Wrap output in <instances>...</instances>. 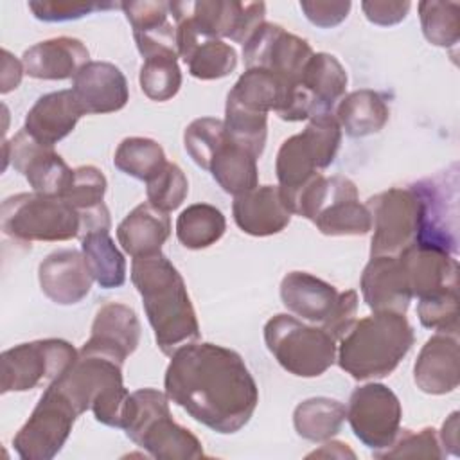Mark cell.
<instances>
[{
  "label": "cell",
  "mask_w": 460,
  "mask_h": 460,
  "mask_svg": "<svg viewBox=\"0 0 460 460\" xmlns=\"http://www.w3.org/2000/svg\"><path fill=\"white\" fill-rule=\"evenodd\" d=\"M106 176L101 169L93 165H79L74 169L72 178L63 192V199L81 216L99 210L104 205L106 194Z\"/></svg>",
  "instance_id": "cell-39"
},
{
  "label": "cell",
  "mask_w": 460,
  "mask_h": 460,
  "mask_svg": "<svg viewBox=\"0 0 460 460\" xmlns=\"http://www.w3.org/2000/svg\"><path fill=\"white\" fill-rule=\"evenodd\" d=\"M9 162L34 192L45 196L61 198L74 172L54 147L40 144L23 128L11 140H4V169Z\"/></svg>",
  "instance_id": "cell-15"
},
{
  "label": "cell",
  "mask_w": 460,
  "mask_h": 460,
  "mask_svg": "<svg viewBox=\"0 0 460 460\" xmlns=\"http://www.w3.org/2000/svg\"><path fill=\"white\" fill-rule=\"evenodd\" d=\"M264 2L199 0L192 2L190 7V20L201 36L228 38L241 45L264 23Z\"/></svg>",
  "instance_id": "cell-16"
},
{
  "label": "cell",
  "mask_w": 460,
  "mask_h": 460,
  "mask_svg": "<svg viewBox=\"0 0 460 460\" xmlns=\"http://www.w3.org/2000/svg\"><path fill=\"white\" fill-rule=\"evenodd\" d=\"M257 160L259 156H255L248 147L225 135L210 158L208 172L225 192L235 198L259 185Z\"/></svg>",
  "instance_id": "cell-29"
},
{
  "label": "cell",
  "mask_w": 460,
  "mask_h": 460,
  "mask_svg": "<svg viewBox=\"0 0 460 460\" xmlns=\"http://www.w3.org/2000/svg\"><path fill=\"white\" fill-rule=\"evenodd\" d=\"M399 397L381 383H367L350 394L347 420L359 442L374 455L390 447L401 429Z\"/></svg>",
  "instance_id": "cell-12"
},
{
  "label": "cell",
  "mask_w": 460,
  "mask_h": 460,
  "mask_svg": "<svg viewBox=\"0 0 460 460\" xmlns=\"http://www.w3.org/2000/svg\"><path fill=\"white\" fill-rule=\"evenodd\" d=\"M74 404L49 385L25 424L13 438L14 451L23 460H50L65 446L75 419Z\"/></svg>",
  "instance_id": "cell-11"
},
{
  "label": "cell",
  "mask_w": 460,
  "mask_h": 460,
  "mask_svg": "<svg viewBox=\"0 0 460 460\" xmlns=\"http://www.w3.org/2000/svg\"><path fill=\"white\" fill-rule=\"evenodd\" d=\"M122 429L153 458L192 460L205 456L198 437L172 419L169 397L155 388L129 394Z\"/></svg>",
  "instance_id": "cell-4"
},
{
  "label": "cell",
  "mask_w": 460,
  "mask_h": 460,
  "mask_svg": "<svg viewBox=\"0 0 460 460\" xmlns=\"http://www.w3.org/2000/svg\"><path fill=\"white\" fill-rule=\"evenodd\" d=\"M347 72L336 56L327 52H313L300 74V84L311 93L320 113L331 111L345 95Z\"/></svg>",
  "instance_id": "cell-32"
},
{
  "label": "cell",
  "mask_w": 460,
  "mask_h": 460,
  "mask_svg": "<svg viewBox=\"0 0 460 460\" xmlns=\"http://www.w3.org/2000/svg\"><path fill=\"white\" fill-rule=\"evenodd\" d=\"M225 131L226 135L248 147L255 156H261L268 135V115L246 110L226 99L225 106Z\"/></svg>",
  "instance_id": "cell-40"
},
{
  "label": "cell",
  "mask_w": 460,
  "mask_h": 460,
  "mask_svg": "<svg viewBox=\"0 0 460 460\" xmlns=\"http://www.w3.org/2000/svg\"><path fill=\"white\" fill-rule=\"evenodd\" d=\"M88 61L90 54L86 45L70 36H58L40 41L29 47L22 56L25 74L29 77L45 81L74 79Z\"/></svg>",
  "instance_id": "cell-25"
},
{
  "label": "cell",
  "mask_w": 460,
  "mask_h": 460,
  "mask_svg": "<svg viewBox=\"0 0 460 460\" xmlns=\"http://www.w3.org/2000/svg\"><path fill=\"white\" fill-rule=\"evenodd\" d=\"M264 341L277 363L296 377H318L336 361V340L323 327L284 313L266 322Z\"/></svg>",
  "instance_id": "cell-7"
},
{
  "label": "cell",
  "mask_w": 460,
  "mask_h": 460,
  "mask_svg": "<svg viewBox=\"0 0 460 460\" xmlns=\"http://www.w3.org/2000/svg\"><path fill=\"white\" fill-rule=\"evenodd\" d=\"M2 232L22 243L68 241L79 237V214L59 196L20 192L0 207Z\"/></svg>",
  "instance_id": "cell-8"
},
{
  "label": "cell",
  "mask_w": 460,
  "mask_h": 460,
  "mask_svg": "<svg viewBox=\"0 0 460 460\" xmlns=\"http://www.w3.org/2000/svg\"><path fill=\"white\" fill-rule=\"evenodd\" d=\"M296 83L298 81H286L264 68H246L228 92L226 99L252 111L266 115L268 111L279 113Z\"/></svg>",
  "instance_id": "cell-30"
},
{
  "label": "cell",
  "mask_w": 460,
  "mask_h": 460,
  "mask_svg": "<svg viewBox=\"0 0 460 460\" xmlns=\"http://www.w3.org/2000/svg\"><path fill=\"white\" fill-rule=\"evenodd\" d=\"M43 295L58 305H74L92 289L93 277L83 252L63 248L49 253L38 266Z\"/></svg>",
  "instance_id": "cell-17"
},
{
  "label": "cell",
  "mask_w": 460,
  "mask_h": 460,
  "mask_svg": "<svg viewBox=\"0 0 460 460\" xmlns=\"http://www.w3.org/2000/svg\"><path fill=\"white\" fill-rule=\"evenodd\" d=\"M419 322L437 332L458 334V295L456 288H446L419 298Z\"/></svg>",
  "instance_id": "cell-41"
},
{
  "label": "cell",
  "mask_w": 460,
  "mask_h": 460,
  "mask_svg": "<svg viewBox=\"0 0 460 460\" xmlns=\"http://www.w3.org/2000/svg\"><path fill=\"white\" fill-rule=\"evenodd\" d=\"M340 144L341 128L332 111L313 115L302 133L282 142L277 153L275 172L289 210L295 196L322 174V169H327L334 162Z\"/></svg>",
  "instance_id": "cell-5"
},
{
  "label": "cell",
  "mask_w": 460,
  "mask_h": 460,
  "mask_svg": "<svg viewBox=\"0 0 460 460\" xmlns=\"http://www.w3.org/2000/svg\"><path fill=\"white\" fill-rule=\"evenodd\" d=\"M413 381L429 395H444L460 383V345L456 334L437 332L422 345L415 365Z\"/></svg>",
  "instance_id": "cell-20"
},
{
  "label": "cell",
  "mask_w": 460,
  "mask_h": 460,
  "mask_svg": "<svg viewBox=\"0 0 460 460\" xmlns=\"http://www.w3.org/2000/svg\"><path fill=\"white\" fill-rule=\"evenodd\" d=\"M446 453L438 442L435 428H422L420 431L399 429L395 440L385 451L374 455L377 458H442Z\"/></svg>",
  "instance_id": "cell-44"
},
{
  "label": "cell",
  "mask_w": 460,
  "mask_h": 460,
  "mask_svg": "<svg viewBox=\"0 0 460 460\" xmlns=\"http://www.w3.org/2000/svg\"><path fill=\"white\" fill-rule=\"evenodd\" d=\"M225 124L216 117H201L192 120L183 133V146L192 162L208 171V164L217 146L225 138Z\"/></svg>",
  "instance_id": "cell-42"
},
{
  "label": "cell",
  "mask_w": 460,
  "mask_h": 460,
  "mask_svg": "<svg viewBox=\"0 0 460 460\" xmlns=\"http://www.w3.org/2000/svg\"><path fill=\"white\" fill-rule=\"evenodd\" d=\"M358 293L354 289H347L343 293H338L336 304L329 316L322 322V327L338 341L356 322V311H358Z\"/></svg>",
  "instance_id": "cell-46"
},
{
  "label": "cell",
  "mask_w": 460,
  "mask_h": 460,
  "mask_svg": "<svg viewBox=\"0 0 460 460\" xmlns=\"http://www.w3.org/2000/svg\"><path fill=\"white\" fill-rule=\"evenodd\" d=\"M334 117L349 137L359 138L379 133L388 122L390 110L379 92L361 88L340 99Z\"/></svg>",
  "instance_id": "cell-31"
},
{
  "label": "cell",
  "mask_w": 460,
  "mask_h": 460,
  "mask_svg": "<svg viewBox=\"0 0 460 460\" xmlns=\"http://www.w3.org/2000/svg\"><path fill=\"white\" fill-rule=\"evenodd\" d=\"M280 298L293 314L322 323L332 311L338 291L307 271H289L280 282Z\"/></svg>",
  "instance_id": "cell-28"
},
{
  "label": "cell",
  "mask_w": 460,
  "mask_h": 460,
  "mask_svg": "<svg viewBox=\"0 0 460 460\" xmlns=\"http://www.w3.org/2000/svg\"><path fill=\"white\" fill-rule=\"evenodd\" d=\"M131 282L142 296L156 345L165 356L199 340V323L185 280L162 252L133 259Z\"/></svg>",
  "instance_id": "cell-2"
},
{
  "label": "cell",
  "mask_w": 460,
  "mask_h": 460,
  "mask_svg": "<svg viewBox=\"0 0 460 460\" xmlns=\"http://www.w3.org/2000/svg\"><path fill=\"white\" fill-rule=\"evenodd\" d=\"M424 38L437 47H455L460 40V4L455 0L419 2Z\"/></svg>",
  "instance_id": "cell-37"
},
{
  "label": "cell",
  "mask_w": 460,
  "mask_h": 460,
  "mask_svg": "<svg viewBox=\"0 0 460 460\" xmlns=\"http://www.w3.org/2000/svg\"><path fill=\"white\" fill-rule=\"evenodd\" d=\"M361 295L374 313L408 311L413 298L406 273L397 255H377L367 262L361 280Z\"/></svg>",
  "instance_id": "cell-21"
},
{
  "label": "cell",
  "mask_w": 460,
  "mask_h": 460,
  "mask_svg": "<svg viewBox=\"0 0 460 460\" xmlns=\"http://www.w3.org/2000/svg\"><path fill=\"white\" fill-rule=\"evenodd\" d=\"M189 194V181L180 165L167 162L160 172L146 181V196L151 205L164 212L176 210Z\"/></svg>",
  "instance_id": "cell-43"
},
{
  "label": "cell",
  "mask_w": 460,
  "mask_h": 460,
  "mask_svg": "<svg viewBox=\"0 0 460 460\" xmlns=\"http://www.w3.org/2000/svg\"><path fill=\"white\" fill-rule=\"evenodd\" d=\"M444 453H451V455H458V411H453L442 424L440 435H438Z\"/></svg>",
  "instance_id": "cell-50"
},
{
  "label": "cell",
  "mask_w": 460,
  "mask_h": 460,
  "mask_svg": "<svg viewBox=\"0 0 460 460\" xmlns=\"http://www.w3.org/2000/svg\"><path fill=\"white\" fill-rule=\"evenodd\" d=\"M164 388L196 422L230 435L244 428L259 404V388L239 352L192 341L172 352Z\"/></svg>",
  "instance_id": "cell-1"
},
{
  "label": "cell",
  "mask_w": 460,
  "mask_h": 460,
  "mask_svg": "<svg viewBox=\"0 0 460 460\" xmlns=\"http://www.w3.org/2000/svg\"><path fill=\"white\" fill-rule=\"evenodd\" d=\"M122 365L124 363L111 356L81 347L74 363L50 385H54L81 415L90 410L99 397L124 386Z\"/></svg>",
  "instance_id": "cell-14"
},
{
  "label": "cell",
  "mask_w": 460,
  "mask_h": 460,
  "mask_svg": "<svg viewBox=\"0 0 460 460\" xmlns=\"http://www.w3.org/2000/svg\"><path fill=\"white\" fill-rule=\"evenodd\" d=\"M138 83L142 92L151 101L164 102L172 99L181 86V70L178 65V56L156 54L146 58L140 66Z\"/></svg>",
  "instance_id": "cell-38"
},
{
  "label": "cell",
  "mask_w": 460,
  "mask_h": 460,
  "mask_svg": "<svg viewBox=\"0 0 460 460\" xmlns=\"http://www.w3.org/2000/svg\"><path fill=\"white\" fill-rule=\"evenodd\" d=\"M84 115L113 113L129 101L126 75L108 61H88L72 79L70 88Z\"/></svg>",
  "instance_id": "cell-18"
},
{
  "label": "cell",
  "mask_w": 460,
  "mask_h": 460,
  "mask_svg": "<svg viewBox=\"0 0 460 460\" xmlns=\"http://www.w3.org/2000/svg\"><path fill=\"white\" fill-rule=\"evenodd\" d=\"M372 217L370 257L397 255L415 243L420 221L422 201L413 185L386 189L365 203Z\"/></svg>",
  "instance_id": "cell-10"
},
{
  "label": "cell",
  "mask_w": 460,
  "mask_h": 460,
  "mask_svg": "<svg viewBox=\"0 0 460 460\" xmlns=\"http://www.w3.org/2000/svg\"><path fill=\"white\" fill-rule=\"evenodd\" d=\"M410 2H390V0H367L361 2V9L365 13V18L370 23L390 27L399 22H402L410 11Z\"/></svg>",
  "instance_id": "cell-48"
},
{
  "label": "cell",
  "mask_w": 460,
  "mask_h": 460,
  "mask_svg": "<svg viewBox=\"0 0 460 460\" xmlns=\"http://www.w3.org/2000/svg\"><path fill=\"white\" fill-rule=\"evenodd\" d=\"M232 214L235 225L253 237H268L282 232L293 216L279 185H257L235 196Z\"/></svg>",
  "instance_id": "cell-22"
},
{
  "label": "cell",
  "mask_w": 460,
  "mask_h": 460,
  "mask_svg": "<svg viewBox=\"0 0 460 460\" xmlns=\"http://www.w3.org/2000/svg\"><path fill=\"white\" fill-rule=\"evenodd\" d=\"M226 230V219L219 208L208 203L189 205L176 219V237L189 250H203L216 244Z\"/></svg>",
  "instance_id": "cell-35"
},
{
  "label": "cell",
  "mask_w": 460,
  "mask_h": 460,
  "mask_svg": "<svg viewBox=\"0 0 460 460\" xmlns=\"http://www.w3.org/2000/svg\"><path fill=\"white\" fill-rule=\"evenodd\" d=\"M352 4L347 2H320V0H302L300 9L305 18L322 29H331L340 25L350 11Z\"/></svg>",
  "instance_id": "cell-47"
},
{
  "label": "cell",
  "mask_w": 460,
  "mask_h": 460,
  "mask_svg": "<svg viewBox=\"0 0 460 460\" xmlns=\"http://www.w3.org/2000/svg\"><path fill=\"white\" fill-rule=\"evenodd\" d=\"M356 458V453L345 442L338 440H325L320 449H314L307 455V458Z\"/></svg>",
  "instance_id": "cell-51"
},
{
  "label": "cell",
  "mask_w": 460,
  "mask_h": 460,
  "mask_svg": "<svg viewBox=\"0 0 460 460\" xmlns=\"http://www.w3.org/2000/svg\"><path fill=\"white\" fill-rule=\"evenodd\" d=\"M142 58L156 54H176V23L171 20L169 2L140 0L120 2Z\"/></svg>",
  "instance_id": "cell-24"
},
{
  "label": "cell",
  "mask_w": 460,
  "mask_h": 460,
  "mask_svg": "<svg viewBox=\"0 0 460 460\" xmlns=\"http://www.w3.org/2000/svg\"><path fill=\"white\" fill-rule=\"evenodd\" d=\"M347 419L343 402L331 397H311L296 404L293 426L298 437L309 442H325L340 433Z\"/></svg>",
  "instance_id": "cell-33"
},
{
  "label": "cell",
  "mask_w": 460,
  "mask_h": 460,
  "mask_svg": "<svg viewBox=\"0 0 460 460\" xmlns=\"http://www.w3.org/2000/svg\"><path fill=\"white\" fill-rule=\"evenodd\" d=\"M138 341L140 322L137 313L126 304L110 302L95 313L90 338L83 347L124 363L126 358L137 350Z\"/></svg>",
  "instance_id": "cell-23"
},
{
  "label": "cell",
  "mask_w": 460,
  "mask_h": 460,
  "mask_svg": "<svg viewBox=\"0 0 460 460\" xmlns=\"http://www.w3.org/2000/svg\"><path fill=\"white\" fill-rule=\"evenodd\" d=\"M34 18L41 22H68L77 20L86 14L102 9H115L120 4H99V2H65V0H52V2H29L27 4Z\"/></svg>",
  "instance_id": "cell-45"
},
{
  "label": "cell",
  "mask_w": 460,
  "mask_h": 460,
  "mask_svg": "<svg viewBox=\"0 0 460 460\" xmlns=\"http://www.w3.org/2000/svg\"><path fill=\"white\" fill-rule=\"evenodd\" d=\"M113 164L124 174L140 181H149L164 169L167 158L164 147L156 140L146 137H128L117 146Z\"/></svg>",
  "instance_id": "cell-36"
},
{
  "label": "cell",
  "mask_w": 460,
  "mask_h": 460,
  "mask_svg": "<svg viewBox=\"0 0 460 460\" xmlns=\"http://www.w3.org/2000/svg\"><path fill=\"white\" fill-rule=\"evenodd\" d=\"M313 56L311 45L286 31L279 23L264 22L243 45L246 68H264L286 81H300L307 59Z\"/></svg>",
  "instance_id": "cell-13"
},
{
  "label": "cell",
  "mask_w": 460,
  "mask_h": 460,
  "mask_svg": "<svg viewBox=\"0 0 460 460\" xmlns=\"http://www.w3.org/2000/svg\"><path fill=\"white\" fill-rule=\"evenodd\" d=\"M84 115L72 90H58L41 95L25 115L23 129L40 144L54 147L70 135Z\"/></svg>",
  "instance_id": "cell-26"
},
{
  "label": "cell",
  "mask_w": 460,
  "mask_h": 460,
  "mask_svg": "<svg viewBox=\"0 0 460 460\" xmlns=\"http://www.w3.org/2000/svg\"><path fill=\"white\" fill-rule=\"evenodd\" d=\"M81 252L93 280L104 288H120L126 282V259L110 237V230L88 232L81 237Z\"/></svg>",
  "instance_id": "cell-34"
},
{
  "label": "cell",
  "mask_w": 460,
  "mask_h": 460,
  "mask_svg": "<svg viewBox=\"0 0 460 460\" xmlns=\"http://www.w3.org/2000/svg\"><path fill=\"white\" fill-rule=\"evenodd\" d=\"M291 212L298 214L323 235H365L372 230V217L359 201L358 187L347 176L318 174L293 199Z\"/></svg>",
  "instance_id": "cell-6"
},
{
  "label": "cell",
  "mask_w": 460,
  "mask_h": 460,
  "mask_svg": "<svg viewBox=\"0 0 460 460\" xmlns=\"http://www.w3.org/2000/svg\"><path fill=\"white\" fill-rule=\"evenodd\" d=\"M72 343L59 338L14 345L0 356V392H27L58 379L77 358Z\"/></svg>",
  "instance_id": "cell-9"
},
{
  "label": "cell",
  "mask_w": 460,
  "mask_h": 460,
  "mask_svg": "<svg viewBox=\"0 0 460 460\" xmlns=\"http://www.w3.org/2000/svg\"><path fill=\"white\" fill-rule=\"evenodd\" d=\"M164 212L144 201L137 205L117 226V241L133 259L162 252L171 235V219Z\"/></svg>",
  "instance_id": "cell-27"
},
{
  "label": "cell",
  "mask_w": 460,
  "mask_h": 460,
  "mask_svg": "<svg viewBox=\"0 0 460 460\" xmlns=\"http://www.w3.org/2000/svg\"><path fill=\"white\" fill-rule=\"evenodd\" d=\"M397 257L406 273L411 295L417 298L458 286V262L447 250L415 241L397 253Z\"/></svg>",
  "instance_id": "cell-19"
},
{
  "label": "cell",
  "mask_w": 460,
  "mask_h": 460,
  "mask_svg": "<svg viewBox=\"0 0 460 460\" xmlns=\"http://www.w3.org/2000/svg\"><path fill=\"white\" fill-rule=\"evenodd\" d=\"M413 329L401 313H374L356 320L338 340L336 361L358 381L392 374L413 345Z\"/></svg>",
  "instance_id": "cell-3"
},
{
  "label": "cell",
  "mask_w": 460,
  "mask_h": 460,
  "mask_svg": "<svg viewBox=\"0 0 460 460\" xmlns=\"http://www.w3.org/2000/svg\"><path fill=\"white\" fill-rule=\"evenodd\" d=\"M25 74L23 63L16 59L7 49L2 50V72H0V92L9 93L18 88L22 75Z\"/></svg>",
  "instance_id": "cell-49"
}]
</instances>
